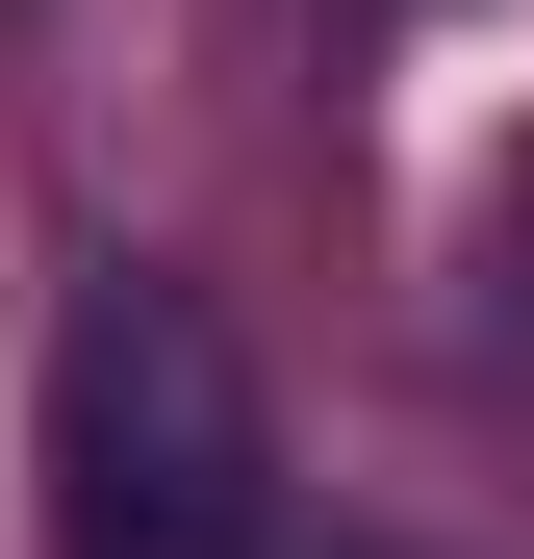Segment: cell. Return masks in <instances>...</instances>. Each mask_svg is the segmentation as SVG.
<instances>
[{
	"label": "cell",
	"mask_w": 534,
	"mask_h": 559,
	"mask_svg": "<svg viewBox=\"0 0 534 559\" xmlns=\"http://www.w3.org/2000/svg\"><path fill=\"white\" fill-rule=\"evenodd\" d=\"M51 484H76V559H281V407L204 280L103 254L51 331Z\"/></svg>",
	"instance_id": "6da1fadb"
},
{
	"label": "cell",
	"mask_w": 534,
	"mask_h": 559,
	"mask_svg": "<svg viewBox=\"0 0 534 559\" xmlns=\"http://www.w3.org/2000/svg\"><path fill=\"white\" fill-rule=\"evenodd\" d=\"M281 559H306V534H281ZM331 559H382V534H331Z\"/></svg>",
	"instance_id": "7a4b0ae2"
}]
</instances>
